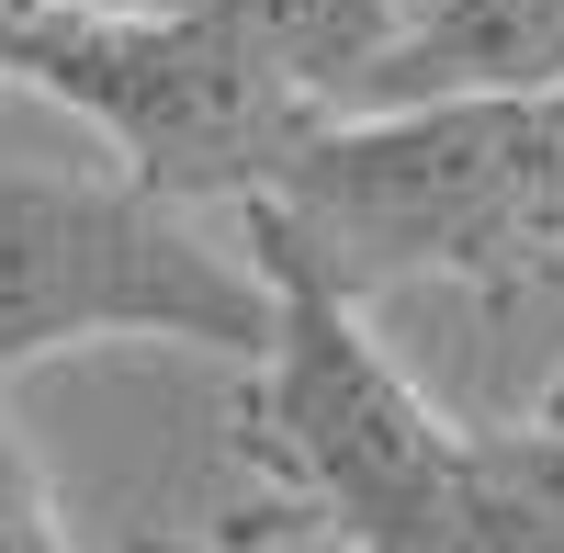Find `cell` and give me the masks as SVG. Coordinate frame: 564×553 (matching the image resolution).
I'll list each match as a JSON object with an SVG mask.
<instances>
[{"label":"cell","instance_id":"obj_1","mask_svg":"<svg viewBox=\"0 0 564 553\" xmlns=\"http://www.w3.org/2000/svg\"><path fill=\"white\" fill-rule=\"evenodd\" d=\"M249 249L316 260L339 294L452 283L520 305L564 283V90H463L316 124V148L238 204Z\"/></svg>","mask_w":564,"mask_h":553},{"label":"cell","instance_id":"obj_2","mask_svg":"<svg viewBox=\"0 0 564 553\" xmlns=\"http://www.w3.org/2000/svg\"><path fill=\"white\" fill-rule=\"evenodd\" d=\"M271 271V350L238 384V452L294 497L339 553H441L475 497V430H452L372 339L361 294L316 260L260 249Z\"/></svg>","mask_w":564,"mask_h":553},{"label":"cell","instance_id":"obj_3","mask_svg":"<svg viewBox=\"0 0 564 553\" xmlns=\"http://www.w3.org/2000/svg\"><path fill=\"white\" fill-rule=\"evenodd\" d=\"M12 79L79 113L124 181H148L170 204H249L316 148V124H339L271 68V45L226 12H23Z\"/></svg>","mask_w":564,"mask_h":553},{"label":"cell","instance_id":"obj_4","mask_svg":"<svg viewBox=\"0 0 564 553\" xmlns=\"http://www.w3.org/2000/svg\"><path fill=\"white\" fill-rule=\"evenodd\" d=\"M170 339V350H271V271L215 249L193 204L90 170H0V384L57 350Z\"/></svg>","mask_w":564,"mask_h":553},{"label":"cell","instance_id":"obj_5","mask_svg":"<svg viewBox=\"0 0 564 553\" xmlns=\"http://www.w3.org/2000/svg\"><path fill=\"white\" fill-rule=\"evenodd\" d=\"M463 90H564V0H417L361 113Z\"/></svg>","mask_w":564,"mask_h":553},{"label":"cell","instance_id":"obj_6","mask_svg":"<svg viewBox=\"0 0 564 553\" xmlns=\"http://www.w3.org/2000/svg\"><path fill=\"white\" fill-rule=\"evenodd\" d=\"M475 452H486V464H497L508 486H531L542 509L564 520V384L531 406V419H508V430H475Z\"/></svg>","mask_w":564,"mask_h":553},{"label":"cell","instance_id":"obj_7","mask_svg":"<svg viewBox=\"0 0 564 553\" xmlns=\"http://www.w3.org/2000/svg\"><path fill=\"white\" fill-rule=\"evenodd\" d=\"M0 553H79L45 475H34V452H23V430H12V406H0Z\"/></svg>","mask_w":564,"mask_h":553},{"label":"cell","instance_id":"obj_8","mask_svg":"<svg viewBox=\"0 0 564 553\" xmlns=\"http://www.w3.org/2000/svg\"><path fill=\"white\" fill-rule=\"evenodd\" d=\"M124 553H215V542H170V531H148V542H124Z\"/></svg>","mask_w":564,"mask_h":553},{"label":"cell","instance_id":"obj_9","mask_svg":"<svg viewBox=\"0 0 564 553\" xmlns=\"http://www.w3.org/2000/svg\"><path fill=\"white\" fill-rule=\"evenodd\" d=\"M12 45H23V12H0V79H12Z\"/></svg>","mask_w":564,"mask_h":553}]
</instances>
